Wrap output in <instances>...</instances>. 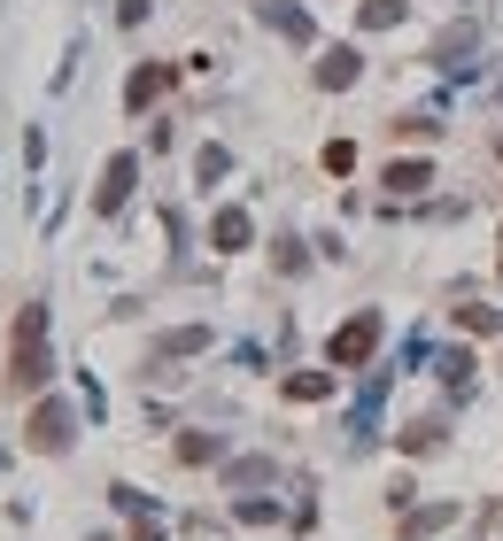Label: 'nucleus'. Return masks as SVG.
Returning a JSON list of instances; mask_svg holds the SVG:
<instances>
[{
    "mask_svg": "<svg viewBox=\"0 0 503 541\" xmlns=\"http://www.w3.org/2000/svg\"><path fill=\"white\" fill-rule=\"evenodd\" d=\"M124 186H132V155H117V163H109V186H101V209H117V201H124Z\"/></svg>",
    "mask_w": 503,
    "mask_h": 541,
    "instance_id": "nucleus-5",
    "label": "nucleus"
},
{
    "mask_svg": "<svg viewBox=\"0 0 503 541\" xmlns=\"http://www.w3.org/2000/svg\"><path fill=\"white\" fill-rule=\"evenodd\" d=\"M70 433H62V410H39V426H31V449H62Z\"/></svg>",
    "mask_w": 503,
    "mask_h": 541,
    "instance_id": "nucleus-4",
    "label": "nucleus"
},
{
    "mask_svg": "<svg viewBox=\"0 0 503 541\" xmlns=\"http://www.w3.org/2000/svg\"><path fill=\"white\" fill-rule=\"evenodd\" d=\"M16 387H39L47 379V348H39V310H24V325H16V371H8Z\"/></svg>",
    "mask_w": 503,
    "mask_h": 541,
    "instance_id": "nucleus-1",
    "label": "nucleus"
},
{
    "mask_svg": "<svg viewBox=\"0 0 503 541\" xmlns=\"http://www.w3.org/2000/svg\"><path fill=\"white\" fill-rule=\"evenodd\" d=\"M372 341H380V317L341 325V333H333V364H364V356H372Z\"/></svg>",
    "mask_w": 503,
    "mask_h": 541,
    "instance_id": "nucleus-2",
    "label": "nucleus"
},
{
    "mask_svg": "<svg viewBox=\"0 0 503 541\" xmlns=\"http://www.w3.org/2000/svg\"><path fill=\"white\" fill-rule=\"evenodd\" d=\"M387 186H403V194H418V186H426V163H395V171H387Z\"/></svg>",
    "mask_w": 503,
    "mask_h": 541,
    "instance_id": "nucleus-6",
    "label": "nucleus"
},
{
    "mask_svg": "<svg viewBox=\"0 0 503 541\" xmlns=\"http://www.w3.org/2000/svg\"><path fill=\"white\" fill-rule=\"evenodd\" d=\"M318 86H356V47H333V55L318 62Z\"/></svg>",
    "mask_w": 503,
    "mask_h": 541,
    "instance_id": "nucleus-3",
    "label": "nucleus"
}]
</instances>
